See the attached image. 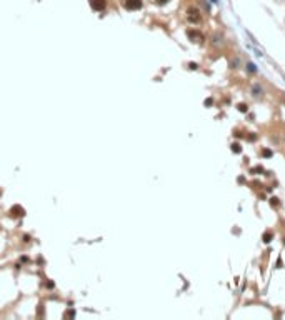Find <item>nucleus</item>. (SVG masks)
<instances>
[{
    "mask_svg": "<svg viewBox=\"0 0 285 320\" xmlns=\"http://www.w3.org/2000/svg\"><path fill=\"white\" fill-rule=\"evenodd\" d=\"M124 5L127 10H139V8H142V0H125Z\"/></svg>",
    "mask_w": 285,
    "mask_h": 320,
    "instance_id": "1",
    "label": "nucleus"
},
{
    "mask_svg": "<svg viewBox=\"0 0 285 320\" xmlns=\"http://www.w3.org/2000/svg\"><path fill=\"white\" fill-rule=\"evenodd\" d=\"M90 7L97 12H102L107 7V0H90Z\"/></svg>",
    "mask_w": 285,
    "mask_h": 320,
    "instance_id": "2",
    "label": "nucleus"
},
{
    "mask_svg": "<svg viewBox=\"0 0 285 320\" xmlns=\"http://www.w3.org/2000/svg\"><path fill=\"white\" fill-rule=\"evenodd\" d=\"M188 20H190V22H193V23L200 22V12H199V8H188Z\"/></svg>",
    "mask_w": 285,
    "mask_h": 320,
    "instance_id": "3",
    "label": "nucleus"
},
{
    "mask_svg": "<svg viewBox=\"0 0 285 320\" xmlns=\"http://www.w3.org/2000/svg\"><path fill=\"white\" fill-rule=\"evenodd\" d=\"M10 212H12V215H15V217H23V215H25V210H23L20 205H15Z\"/></svg>",
    "mask_w": 285,
    "mask_h": 320,
    "instance_id": "4",
    "label": "nucleus"
},
{
    "mask_svg": "<svg viewBox=\"0 0 285 320\" xmlns=\"http://www.w3.org/2000/svg\"><path fill=\"white\" fill-rule=\"evenodd\" d=\"M232 150H233V152H240V145H239V143L232 145Z\"/></svg>",
    "mask_w": 285,
    "mask_h": 320,
    "instance_id": "5",
    "label": "nucleus"
},
{
    "mask_svg": "<svg viewBox=\"0 0 285 320\" xmlns=\"http://www.w3.org/2000/svg\"><path fill=\"white\" fill-rule=\"evenodd\" d=\"M248 70H250V72H255V65H253V63H248Z\"/></svg>",
    "mask_w": 285,
    "mask_h": 320,
    "instance_id": "6",
    "label": "nucleus"
},
{
    "mask_svg": "<svg viewBox=\"0 0 285 320\" xmlns=\"http://www.w3.org/2000/svg\"><path fill=\"white\" fill-rule=\"evenodd\" d=\"M264 155H265V157H270V155H272V152H270V150H264Z\"/></svg>",
    "mask_w": 285,
    "mask_h": 320,
    "instance_id": "7",
    "label": "nucleus"
},
{
    "mask_svg": "<svg viewBox=\"0 0 285 320\" xmlns=\"http://www.w3.org/2000/svg\"><path fill=\"white\" fill-rule=\"evenodd\" d=\"M157 2H159V3H167L168 0H157Z\"/></svg>",
    "mask_w": 285,
    "mask_h": 320,
    "instance_id": "8",
    "label": "nucleus"
},
{
    "mask_svg": "<svg viewBox=\"0 0 285 320\" xmlns=\"http://www.w3.org/2000/svg\"><path fill=\"white\" fill-rule=\"evenodd\" d=\"M210 2H213V3H217V2H219V0H210Z\"/></svg>",
    "mask_w": 285,
    "mask_h": 320,
    "instance_id": "9",
    "label": "nucleus"
}]
</instances>
